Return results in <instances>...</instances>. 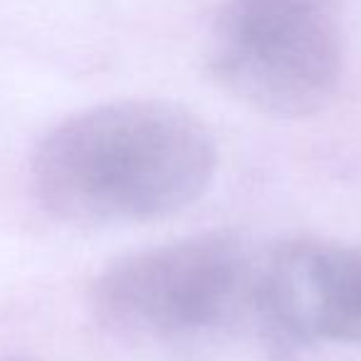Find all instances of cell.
Returning <instances> with one entry per match:
<instances>
[{
  "instance_id": "obj_3",
  "label": "cell",
  "mask_w": 361,
  "mask_h": 361,
  "mask_svg": "<svg viewBox=\"0 0 361 361\" xmlns=\"http://www.w3.org/2000/svg\"><path fill=\"white\" fill-rule=\"evenodd\" d=\"M240 243L201 235L129 255L94 282V312L121 336H180L231 319L255 300Z\"/></svg>"
},
{
  "instance_id": "obj_4",
  "label": "cell",
  "mask_w": 361,
  "mask_h": 361,
  "mask_svg": "<svg viewBox=\"0 0 361 361\" xmlns=\"http://www.w3.org/2000/svg\"><path fill=\"white\" fill-rule=\"evenodd\" d=\"M255 302L287 339L361 344V250L287 245L257 275Z\"/></svg>"
},
{
  "instance_id": "obj_2",
  "label": "cell",
  "mask_w": 361,
  "mask_h": 361,
  "mask_svg": "<svg viewBox=\"0 0 361 361\" xmlns=\"http://www.w3.org/2000/svg\"><path fill=\"white\" fill-rule=\"evenodd\" d=\"M213 72L262 114L295 119L319 111L341 75L336 0H228Z\"/></svg>"
},
{
  "instance_id": "obj_1",
  "label": "cell",
  "mask_w": 361,
  "mask_h": 361,
  "mask_svg": "<svg viewBox=\"0 0 361 361\" xmlns=\"http://www.w3.org/2000/svg\"><path fill=\"white\" fill-rule=\"evenodd\" d=\"M216 164V141L191 111L166 102H116L52 129L32 159V183L60 221H149L201 198Z\"/></svg>"
}]
</instances>
